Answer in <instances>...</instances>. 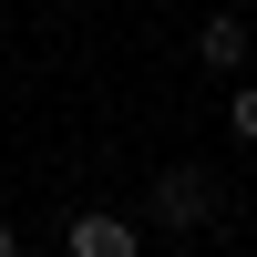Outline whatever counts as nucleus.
Instances as JSON below:
<instances>
[{
  "mask_svg": "<svg viewBox=\"0 0 257 257\" xmlns=\"http://www.w3.org/2000/svg\"><path fill=\"white\" fill-rule=\"evenodd\" d=\"M226 123H237V134L257 144V82H247V93H237V103H226Z\"/></svg>",
  "mask_w": 257,
  "mask_h": 257,
  "instance_id": "obj_4",
  "label": "nucleus"
},
{
  "mask_svg": "<svg viewBox=\"0 0 257 257\" xmlns=\"http://www.w3.org/2000/svg\"><path fill=\"white\" fill-rule=\"evenodd\" d=\"M0 257H21V226H11V216H0Z\"/></svg>",
  "mask_w": 257,
  "mask_h": 257,
  "instance_id": "obj_5",
  "label": "nucleus"
},
{
  "mask_svg": "<svg viewBox=\"0 0 257 257\" xmlns=\"http://www.w3.org/2000/svg\"><path fill=\"white\" fill-rule=\"evenodd\" d=\"M62 247H72V257H144V237H134L123 216H103V206H93V216H72V237H62Z\"/></svg>",
  "mask_w": 257,
  "mask_h": 257,
  "instance_id": "obj_2",
  "label": "nucleus"
},
{
  "mask_svg": "<svg viewBox=\"0 0 257 257\" xmlns=\"http://www.w3.org/2000/svg\"><path fill=\"white\" fill-rule=\"evenodd\" d=\"M196 62H206V72H237V62H247V21H237V11H216V21L196 31Z\"/></svg>",
  "mask_w": 257,
  "mask_h": 257,
  "instance_id": "obj_3",
  "label": "nucleus"
},
{
  "mask_svg": "<svg viewBox=\"0 0 257 257\" xmlns=\"http://www.w3.org/2000/svg\"><path fill=\"white\" fill-rule=\"evenodd\" d=\"M155 226H216V175L206 165H165L155 175Z\"/></svg>",
  "mask_w": 257,
  "mask_h": 257,
  "instance_id": "obj_1",
  "label": "nucleus"
}]
</instances>
